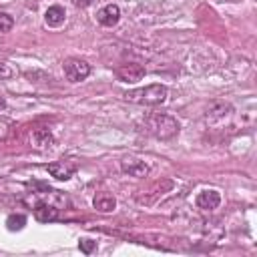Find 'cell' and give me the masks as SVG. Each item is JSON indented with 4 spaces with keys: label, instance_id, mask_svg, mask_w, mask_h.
Listing matches in <instances>:
<instances>
[{
    "label": "cell",
    "instance_id": "1",
    "mask_svg": "<svg viewBox=\"0 0 257 257\" xmlns=\"http://www.w3.org/2000/svg\"><path fill=\"white\" fill-rule=\"evenodd\" d=\"M167 86L165 84H149L145 88H135V90H126L122 96L124 100L128 102H135V104H147V106H157V104H163L167 100Z\"/></svg>",
    "mask_w": 257,
    "mask_h": 257
},
{
    "label": "cell",
    "instance_id": "2",
    "mask_svg": "<svg viewBox=\"0 0 257 257\" xmlns=\"http://www.w3.org/2000/svg\"><path fill=\"white\" fill-rule=\"evenodd\" d=\"M145 124L149 128V133L155 135L161 141H169V139H173V137L179 135V122H177V118L171 116V114H165V112H153V114H149L147 120H145Z\"/></svg>",
    "mask_w": 257,
    "mask_h": 257
},
{
    "label": "cell",
    "instance_id": "3",
    "mask_svg": "<svg viewBox=\"0 0 257 257\" xmlns=\"http://www.w3.org/2000/svg\"><path fill=\"white\" fill-rule=\"evenodd\" d=\"M62 70L70 82H80L90 74V64L80 58H68V60H64Z\"/></svg>",
    "mask_w": 257,
    "mask_h": 257
},
{
    "label": "cell",
    "instance_id": "4",
    "mask_svg": "<svg viewBox=\"0 0 257 257\" xmlns=\"http://www.w3.org/2000/svg\"><path fill=\"white\" fill-rule=\"evenodd\" d=\"M114 76L120 80V82H139L143 76H145V66L143 64H137V62H126V64H120L114 68Z\"/></svg>",
    "mask_w": 257,
    "mask_h": 257
},
{
    "label": "cell",
    "instance_id": "5",
    "mask_svg": "<svg viewBox=\"0 0 257 257\" xmlns=\"http://www.w3.org/2000/svg\"><path fill=\"white\" fill-rule=\"evenodd\" d=\"M120 169L124 173H128L131 177H137V179H143V177L149 175V165L145 161L137 159V157H124L120 161Z\"/></svg>",
    "mask_w": 257,
    "mask_h": 257
},
{
    "label": "cell",
    "instance_id": "6",
    "mask_svg": "<svg viewBox=\"0 0 257 257\" xmlns=\"http://www.w3.org/2000/svg\"><path fill=\"white\" fill-rule=\"evenodd\" d=\"M96 20L100 26H106V28H112L118 24L120 20V8L116 4H106L102 6L98 12H96Z\"/></svg>",
    "mask_w": 257,
    "mask_h": 257
},
{
    "label": "cell",
    "instance_id": "7",
    "mask_svg": "<svg viewBox=\"0 0 257 257\" xmlns=\"http://www.w3.org/2000/svg\"><path fill=\"white\" fill-rule=\"evenodd\" d=\"M197 207L199 209H205V211H213L221 205V195L219 191H213V189H207V191H201L195 199Z\"/></svg>",
    "mask_w": 257,
    "mask_h": 257
},
{
    "label": "cell",
    "instance_id": "8",
    "mask_svg": "<svg viewBox=\"0 0 257 257\" xmlns=\"http://www.w3.org/2000/svg\"><path fill=\"white\" fill-rule=\"evenodd\" d=\"M231 104H227V102H221V100H215V102H211L209 106H207V120L209 122H215V120H219V118H225L227 114H231Z\"/></svg>",
    "mask_w": 257,
    "mask_h": 257
},
{
    "label": "cell",
    "instance_id": "9",
    "mask_svg": "<svg viewBox=\"0 0 257 257\" xmlns=\"http://www.w3.org/2000/svg\"><path fill=\"white\" fill-rule=\"evenodd\" d=\"M64 20H66V12H64V8H62L60 4L48 6V10L44 12V22H46L48 26H52V28L64 24Z\"/></svg>",
    "mask_w": 257,
    "mask_h": 257
},
{
    "label": "cell",
    "instance_id": "10",
    "mask_svg": "<svg viewBox=\"0 0 257 257\" xmlns=\"http://www.w3.org/2000/svg\"><path fill=\"white\" fill-rule=\"evenodd\" d=\"M34 217L36 221L40 223H48V221H56L58 219V209L54 205H48V203H38L34 207Z\"/></svg>",
    "mask_w": 257,
    "mask_h": 257
},
{
    "label": "cell",
    "instance_id": "11",
    "mask_svg": "<svg viewBox=\"0 0 257 257\" xmlns=\"http://www.w3.org/2000/svg\"><path fill=\"white\" fill-rule=\"evenodd\" d=\"M46 169L58 181H68L72 177V173H74V167L72 165H64V163H50Z\"/></svg>",
    "mask_w": 257,
    "mask_h": 257
},
{
    "label": "cell",
    "instance_id": "12",
    "mask_svg": "<svg viewBox=\"0 0 257 257\" xmlns=\"http://www.w3.org/2000/svg\"><path fill=\"white\" fill-rule=\"evenodd\" d=\"M32 143H34L38 149H50L52 143H54V139H52V135H50L48 128L40 126V128H34V131H32Z\"/></svg>",
    "mask_w": 257,
    "mask_h": 257
},
{
    "label": "cell",
    "instance_id": "13",
    "mask_svg": "<svg viewBox=\"0 0 257 257\" xmlns=\"http://www.w3.org/2000/svg\"><path fill=\"white\" fill-rule=\"evenodd\" d=\"M92 205H94V209L100 211V213H110V211H114V207H116V199H114L112 195H108V193H100V195L94 197Z\"/></svg>",
    "mask_w": 257,
    "mask_h": 257
},
{
    "label": "cell",
    "instance_id": "14",
    "mask_svg": "<svg viewBox=\"0 0 257 257\" xmlns=\"http://www.w3.org/2000/svg\"><path fill=\"white\" fill-rule=\"evenodd\" d=\"M26 225V217L24 215H16V213H12V215H8V219H6V227H8V231H20L22 227Z\"/></svg>",
    "mask_w": 257,
    "mask_h": 257
},
{
    "label": "cell",
    "instance_id": "15",
    "mask_svg": "<svg viewBox=\"0 0 257 257\" xmlns=\"http://www.w3.org/2000/svg\"><path fill=\"white\" fill-rule=\"evenodd\" d=\"M12 26H14L12 16H10V14H6V12H0V32H10V30H12Z\"/></svg>",
    "mask_w": 257,
    "mask_h": 257
},
{
    "label": "cell",
    "instance_id": "16",
    "mask_svg": "<svg viewBox=\"0 0 257 257\" xmlns=\"http://www.w3.org/2000/svg\"><path fill=\"white\" fill-rule=\"evenodd\" d=\"M16 74L14 66L8 64V62H0V80H6V78H12Z\"/></svg>",
    "mask_w": 257,
    "mask_h": 257
},
{
    "label": "cell",
    "instance_id": "17",
    "mask_svg": "<svg viewBox=\"0 0 257 257\" xmlns=\"http://www.w3.org/2000/svg\"><path fill=\"white\" fill-rule=\"evenodd\" d=\"M78 247H80L82 253L90 255V253L96 249V241H92V239H80V241H78Z\"/></svg>",
    "mask_w": 257,
    "mask_h": 257
},
{
    "label": "cell",
    "instance_id": "18",
    "mask_svg": "<svg viewBox=\"0 0 257 257\" xmlns=\"http://www.w3.org/2000/svg\"><path fill=\"white\" fill-rule=\"evenodd\" d=\"M72 4H74L76 8H86V6L92 4V0H72Z\"/></svg>",
    "mask_w": 257,
    "mask_h": 257
},
{
    "label": "cell",
    "instance_id": "19",
    "mask_svg": "<svg viewBox=\"0 0 257 257\" xmlns=\"http://www.w3.org/2000/svg\"><path fill=\"white\" fill-rule=\"evenodd\" d=\"M4 106H6V100H4V98H0V108H4Z\"/></svg>",
    "mask_w": 257,
    "mask_h": 257
}]
</instances>
